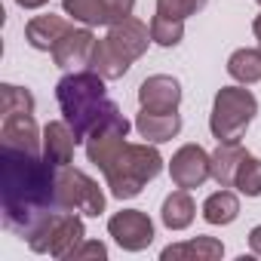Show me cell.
Listing matches in <instances>:
<instances>
[{
  "label": "cell",
  "instance_id": "obj_21",
  "mask_svg": "<svg viewBox=\"0 0 261 261\" xmlns=\"http://www.w3.org/2000/svg\"><path fill=\"white\" fill-rule=\"evenodd\" d=\"M237 215H240V200H237V194L227 191V188L209 194L206 203H203V218H206L209 224H230Z\"/></svg>",
  "mask_w": 261,
  "mask_h": 261
},
{
  "label": "cell",
  "instance_id": "obj_5",
  "mask_svg": "<svg viewBox=\"0 0 261 261\" xmlns=\"http://www.w3.org/2000/svg\"><path fill=\"white\" fill-rule=\"evenodd\" d=\"M28 246L40 255H53V258H71V252L86 240V227L80 212H68V209H56L53 215H46L28 237Z\"/></svg>",
  "mask_w": 261,
  "mask_h": 261
},
{
  "label": "cell",
  "instance_id": "obj_11",
  "mask_svg": "<svg viewBox=\"0 0 261 261\" xmlns=\"http://www.w3.org/2000/svg\"><path fill=\"white\" fill-rule=\"evenodd\" d=\"M108 40H111V46H114L126 62H136V59H142V56L148 53V43H151L154 37H151V28H148L142 19L129 16V19H123V22H117V25H108Z\"/></svg>",
  "mask_w": 261,
  "mask_h": 261
},
{
  "label": "cell",
  "instance_id": "obj_26",
  "mask_svg": "<svg viewBox=\"0 0 261 261\" xmlns=\"http://www.w3.org/2000/svg\"><path fill=\"white\" fill-rule=\"evenodd\" d=\"M151 37H154V43H160L166 49L178 46L181 37H185V19H169V16L154 13V19H151Z\"/></svg>",
  "mask_w": 261,
  "mask_h": 261
},
{
  "label": "cell",
  "instance_id": "obj_17",
  "mask_svg": "<svg viewBox=\"0 0 261 261\" xmlns=\"http://www.w3.org/2000/svg\"><path fill=\"white\" fill-rule=\"evenodd\" d=\"M209 157H212V178H215L221 188H233L240 160L246 157L243 145H240V142H218V148H215Z\"/></svg>",
  "mask_w": 261,
  "mask_h": 261
},
{
  "label": "cell",
  "instance_id": "obj_15",
  "mask_svg": "<svg viewBox=\"0 0 261 261\" xmlns=\"http://www.w3.org/2000/svg\"><path fill=\"white\" fill-rule=\"evenodd\" d=\"M136 129H139V136L151 145H163V142H172L178 133H181V117L178 111H142L136 117Z\"/></svg>",
  "mask_w": 261,
  "mask_h": 261
},
{
  "label": "cell",
  "instance_id": "obj_14",
  "mask_svg": "<svg viewBox=\"0 0 261 261\" xmlns=\"http://www.w3.org/2000/svg\"><path fill=\"white\" fill-rule=\"evenodd\" d=\"M77 148V136L68 120H53L43 126V157L56 166H71Z\"/></svg>",
  "mask_w": 261,
  "mask_h": 261
},
{
  "label": "cell",
  "instance_id": "obj_24",
  "mask_svg": "<svg viewBox=\"0 0 261 261\" xmlns=\"http://www.w3.org/2000/svg\"><path fill=\"white\" fill-rule=\"evenodd\" d=\"M62 7L74 22H80L86 28L105 25V0H62Z\"/></svg>",
  "mask_w": 261,
  "mask_h": 261
},
{
  "label": "cell",
  "instance_id": "obj_6",
  "mask_svg": "<svg viewBox=\"0 0 261 261\" xmlns=\"http://www.w3.org/2000/svg\"><path fill=\"white\" fill-rule=\"evenodd\" d=\"M56 197H59V209H68V212H80L89 218H98L105 212V194L98 181L74 166H59Z\"/></svg>",
  "mask_w": 261,
  "mask_h": 261
},
{
  "label": "cell",
  "instance_id": "obj_34",
  "mask_svg": "<svg viewBox=\"0 0 261 261\" xmlns=\"http://www.w3.org/2000/svg\"><path fill=\"white\" fill-rule=\"evenodd\" d=\"M258 4H261V0H258Z\"/></svg>",
  "mask_w": 261,
  "mask_h": 261
},
{
  "label": "cell",
  "instance_id": "obj_9",
  "mask_svg": "<svg viewBox=\"0 0 261 261\" xmlns=\"http://www.w3.org/2000/svg\"><path fill=\"white\" fill-rule=\"evenodd\" d=\"M169 175L175 188L194 191L200 188L206 178H212V157L200 148V145H185L172 154L169 160Z\"/></svg>",
  "mask_w": 261,
  "mask_h": 261
},
{
  "label": "cell",
  "instance_id": "obj_32",
  "mask_svg": "<svg viewBox=\"0 0 261 261\" xmlns=\"http://www.w3.org/2000/svg\"><path fill=\"white\" fill-rule=\"evenodd\" d=\"M16 4H19L22 10H40V7L49 4V0H16Z\"/></svg>",
  "mask_w": 261,
  "mask_h": 261
},
{
  "label": "cell",
  "instance_id": "obj_8",
  "mask_svg": "<svg viewBox=\"0 0 261 261\" xmlns=\"http://www.w3.org/2000/svg\"><path fill=\"white\" fill-rule=\"evenodd\" d=\"M108 233L126 252H142L154 243V221L142 209H123L108 218Z\"/></svg>",
  "mask_w": 261,
  "mask_h": 261
},
{
  "label": "cell",
  "instance_id": "obj_10",
  "mask_svg": "<svg viewBox=\"0 0 261 261\" xmlns=\"http://www.w3.org/2000/svg\"><path fill=\"white\" fill-rule=\"evenodd\" d=\"M0 148H16V151H43V133L34 120V114H7L0 117Z\"/></svg>",
  "mask_w": 261,
  "mask_h": 261
},
{
  "label": "cell",
  "instance_id": "obj_12",
  "mask_svg": "<svg viewBox=\"0 0 261 261\" xmlns=\"http://www.w3.org/2000/svg\"><path fill=\"white\" fill-rule=\"evenodd\" d=\"M92 49H95V34L83 25V28H71L53 49V62L65 71H83L89 68V59H92Z\"/></svg>",
  "mask_w": 261,
  "mask_h": 261
},
{
  "label": "cell",
  "instance_id": "obj_19",
  "mask_svg": "<svg viewBox=\"0 0 261 261\" xmlns=\"http://www.w3.org/2000/svg\"><path fill=\"white\" fill-rule=\"evenodd\" d=\"M221 255H224V246H221V240H215V237H197V240L175 243V246H166V249H163V261H172V258L218 261Z\"/></svg>",
  "mask_w": 261,
  "mask_h": 261
},
{
  "label": "cell",
  "instance_id": "obj_3",
  "mask_svg": "<svg viewBox=\"0 0 261 261\" xmlns=\"http://www.w3.org/2000/svg\"><path fill=\"white\" fill-rule=\"evenodd\" d=\"M160 172H163V157H160V151L151 142H145V145H129L126 142L123 151L114 157V163L101 175H105V181L111 188V197H117V200H133Z\"/></svg>",
  "mask_w": 261,
  "mask_h": 261
},
{
  "label": "cell",
  "instance_id": "obj_18",
  "mask_svg": "<svg viewBox=\"0 0 261 261\" xmlns=\"http://www.w3.org/2000/svg\"><path fill=\"white\" fill-rule=\"evenodd\" d=\"M194 215H197V203H194V197H191L185 188L172 191V194L163 200L160 218H163V224H166L169 230H185V227H191Z\"/></svg>",
  "mask_w": 261,
  "mask_h": 261
},
{
  "label": "cell",
  "instance_id": "obj_28",
  "mask_svg": "<svg viewBox=\"0 0 261 261\" xmlns=\"http://www.w3.org/2000/svg\"><path fill=\"white\" fill-rule=\"evenodd\" d=\"M83 258H108V246L105 243H98V240H83L74 252H71V258L68 261H83Z\"/></svg>",
  "mask_w": 261,
  "mask_h": 261
},
{
  "label": "cell",
  "instance_id": "obj_16",
  "mask_svg": "<svg viewBox=\"0 0 261 261\" xmlns=\"http://www.w3.org/2000/svg\"><path fill=\"white\" fill-rule=\"evenodd\" d=\"M68 31H71V25H68L62 16L46 13V16H34V19L25 25V40H28L34 49H40V53H53L56 43H59Z\"/></svg>",
  "mask_w": 261,
  "mask_h": 261
},
{
  "label": "cell",
  "instance_id": "obj_20",
  "mask_svg": "<svg viewBox=\"0 0 261 261\" xmlns=\"http://www.w3.org/2000/svg\"><path fill=\"white\" fill-rule=\"evenodd\" d=\"M129 65H133V62H126V59L111 46V40H108V37L95 40L92 59H89V68H92L95 74H101L105 80H120V77L129 71Z\"/></svg>",
  "mask_w": 261,
  "mask_h": 261
},
{
  "label": "cell",
  "instance_id": "obj_25",
  "mask_svg": "<svg viewBox=\"0 0 261 261\" xmlns=\"http://www.w3.org/2000/svg\"><path fill=\"white\" fill-rule=\"evenodd\" d=\"M7 114H34V95L22 86L4 83L0 86V117Z\"/></svg>",
  "mask_w": 261,
  "mask_h": 261
},
{
  "label": "cell",
  "instance_id": "obj_30",
  "mask_svg": "<svg viewBox=\"0 0 261 261\" xmlns=\"http://www.w3.org/2000/svg\"><path fill=\"white\" fill-rule=\"evenodd\" d=\"M249 246H252V252H255V255H261V224H258V227H252V233H249Z\"/></svg>",
  "mask_w": 261,
  "mask_h": 261
},
{
  "label": "cell",
  "instance_id": "obj_4",
  "mask_svg": "<svg viewBox=\"0 0 261 261\" xmlns=\"http://www.w3.org/2000/svg\"><path fill=\"white\" fill-rule=\"evenodd\" d=\"M258 114V98L246 86H221L212 101L209 129L218 142H240Z\"/></svg>",
  "mask_w": 261,
  "mask_h": 261
},
{
  "label": "cell",
  "instance_id": "obj_22",
  "mask_svg": "<svg viewBox=\"0 0 261 261\" xmlns=\"http://www.w3.org/2000/svg\"><path fill=\"white\" fill-rule=\"evenodd\" d=\"M227 74L243 86L258 83L261 80V49H237L227 59Z\"/></svg>",
  "mask_w": 261,
  "mask_h": 261
},
{
  "label": "cell",
  "instance_id": "obj_31",
  "mask_svg": "<svg viewBox=\"0 0 261 261\" xmlns=\"http://www.w3.org/2000/svg\"><path fill=\"white\" fill-rule=\"evenodd\" d=\"M203 7H206V0H185V10H188V16H197Z\"/></svg>",
  "mask_w": 261,
  "mask_h": 261
},
{
  "label": "cell",
  "instance_id": "obj_13",
  "mask_svg": "<svg viewBox=\"0 0 261 261\" xmlns=\"http://www.w3.org/2000/svg\"><path fill=\"white\" fill-rule=\"evenodd\" d=\"M139 105L142 111H178L181 105V83L169 74H154L139 86Z\"/></svg>",
  "mask_w": 261,
  "mask_h": 261
},
{
  "label": "cell",
  "instance_id": "obj_33",
  "mask_svg": "<svg viewBox=\"0 0 261 261\" xmlns=\"http://www.w3.org/2000/svg\"><path fill=\"white\" fill-rule=\"evenodd\" d=\"M252 31H255V37H258V43H261V16H255V22H252Z\"/></svg>",
  "mask_w": 261,
  "mask_h": 261
},
{
  "label": "cell",
  "instance_id": "obj_7",
  "mask_svg": "<svg viewBox=\"0 0 261 261\" xmlns=\"http://www.w3.org/2000/svg\"><path fill=\"white\" fill-rule=\"evenodd\" d=\"M126 136H129V120L120 114V108L114 114H108L92 133L86 136V157L92 166H98L101 172L114 163V157L123 151L126 145Z\"/></svg>",
  "mask_w": 261,
  "mask_h": 261
},
{
  "label": "cell",
  "instance_id": "obj_29",
  "mask_svg": "<svg viewBox=\"0 0 261 261\" xmlns=\"http://www.w3.org/2000/svg\"><path fill=\"white\" fill-rule=\"evenodd\" d=\"M157 13L160 16H169V19H188L185 0H157Z\"/></svg>",
  "mask_w": 261,
  "mask_h": 261
},
{
  "label": "cell",
  "instance_id": "obj_2",
  "mask_svg": "<svg viewBox=\"0 0 261 261\" xmlns=\"http://www.w3.org/2000/svg\"><path fill=\"white\" fill-rule=\"evenodd\" d=\"M56 98H59V108L65 114V120L71 123L74 136H77V145L86 142V136L92 129L117 111V105L108 98L105 92V77L95 74L92 68H83V71H71L65 74L59 83H56Z\"/></svg>",
  "mask_w": 261,
  "mask_h": 261
},
{
  "label": "cell",
  "instance_id": "obj_23",
  "mask_svg": "<svg viewBox=\"0 0 261 261\" xmlns=\"http://www.w3.org/2000/svg\"><path fill=\"white\" fill-rule=\"evenodd\" d=\"M233 188H237L243 197H261V160H258V157L246 154V157L240 160Z\"/></svg>",
  "mask_w": 261,
  "mask_h": 261
},
{
  "label": "cell",
  "instance_id": "obj_27",
  "mask_svg": "<svg viewBox=\"0 0 261 261\" xmlns=\"http://www.w3.org/2000/svg\"><path fill=\"white\" fill-rule=\"evenodd\" d=\"M136 10V0H105V25H117L129 19Z\"/></svg>",
  "mask_w": 261,
  "mask_h": 261
},
{
  "label": "cell",
  "instance_id": "obj_1",
  "mask_svg": "<svg viewBox=\"0 0 261 261\" xmlns=\"http://www.w3.org/2000/svg\"><path fill=\"white\" fill-rule=\"evenodd\" d=\"M59 166L43 154L0 148V209L4 224L28 237L46 215L59 209L56 197Z\"/></svg>",
  "mask_w": 261,
  "mask_h": 261
}]
</instances>
